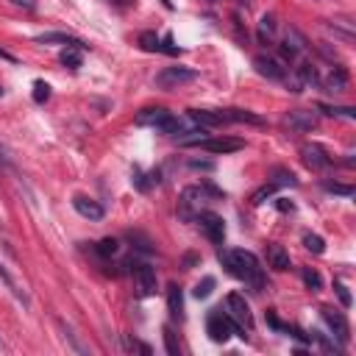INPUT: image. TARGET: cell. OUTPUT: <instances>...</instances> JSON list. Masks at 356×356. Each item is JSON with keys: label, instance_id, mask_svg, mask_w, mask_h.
I'll list each match as a JSON object with an SVG mask.
<instances>
[{"label": "cell", "instance_id": "obj_1", "mask_svg": "<svg viewBox=\"0 0 356 356\" xmlns=\"http://www.w3.org/2000/svg\"><path fill=\"white\" fill-rule=\"evenodd\" d=\"M217 259H220V265L234 276V278H239L245 287H250V289H262L265 287V273H262V265H259V259L253 257L250 250H242V248H231V250H220L217 253Z\"/></svg>", "mask_w": 356, "mask_h": 356}, {"label": "cell", "instance_id": "obj_2", "mask_svg": "<svg viewBox=\"0 0 356 356\" xmlns=\"http://www.w3.org/2000/svg\"><path fill=\"white\" fill-rule=\"evenodd\" d=\"M206 331H209V337L215 340V342H228V337L231 334H239V337H245V331L226 315V312H212L209 315V320H206Z\"/></svg>", "mask_w": 356, "mask_h": 356}, {"label": "cell", "instance_id": "obj_3", "mask_svg": "<svg viewBox=\"0 0 356 356\" xmlns=\"http://www.w3.org/2000/svg\"><path fill=\"white\" fill-rule=\"evenodd\" d=\"M206 187H187L184 192H181V200H178V215H181V220H195L198 217V212H200V206L206 203Z\"/></svg>", "mask_w": 356, "mask_h": 356}, {"label": "cell", "instance_id": "obj_4", "mask_svg": "<svg viewBox=\"0 0 356 356\" xmlns=\"http://www.w3.org/2000/svg\"><path fill=\"white\" fill-rule=\"evenodd\" d=\"M226 315L242 329V331H250L253 329V315H250V307L245 303V298L239 292H231L226 298Z\"/></svg>", "mask_w": 356, "mask_h": 356}, {"label": "cell", "instance_id": "obj_5", "mask_svg": "<svg viewBox=\"0 0 356 356\" xmlns=\"http://www.w3.org/2000/svg\"><path fill=\"white\" fill-rule=\"evenodd\" d=\"M195 220L200 223V231L206 234V239H209L212 245H223V242H226V220H223L220 215L203 212V209H200Z\"/></svg>", "mask_w": 356, "mask_h": 356}, {"label": "cell", "instance_id": "obj_6", "mask_svg": "<svg viewBox=\"0 0 356 356\" xmlns=\"http://www.w3.org/2000/svg\"><path fill=\"white\" fill-rule=\"evenodd\" d=\"M300 159L303 165H307L309 170H329L334 165V159L329 156V150L318 142H307V145H300Z\"/></svg>", "mask_w": 356, "mask_h": 356}, {"label": "cell", "instance_id": "obj_7", "mask_svg": "<svg viewBox=\"0 0 356 356\" xmlns=\"http://www.w3.org/2000/svg\"><path fill=\"white\" fill-rule=\"evenodd\" d=\"M284 128L292 131V134H309L312 128H318V115L315 112H307V109H292L284 115Z\"/></svg>", "mask_w": 356, "mask_h": 356}, {"label": "cell", "instance_id": "obj_8", "mask_svg": "<svg viewBox=\"0 0 356 356\" xmlns=\"http://www.w3.org/2000/svg\"><path fill=\"white\" fill-rule=\"evenodd\" d=\"M195 78H198V73L189 70V67H165L156 75V86H162V89H178L184 84H192Z\"/></svg>", "mask_w": 356, "mask_h": 356}, {"label": "cell", "instance_id": "obj_9", "mask_svg": "<svg viewBox=\"0 0 356 356\" xmlns=\"http://www.w3.org/2000/svg\"><path fill=\"white\" fill-rule=\"evenodd\" d=\"M320 315H323V320H326V326H329L331 337H334L340 345H348V340H351V326H348L345 315H342V312H337V309H331V307L320 309Z\"/></svg>", "mask_w": 356, "mask_h": 356}, {"label": "cell", "instance_id": "obj_10", "mask_svg": "<svg viewBox=\"0 0 356 356\" xmlns=\"http://www.w3.org/2000/svg\"><path fill=\"white\" fill-rule=\"evenodd\" d=\"M134 287L139 298H150L156 295V270L150 265H134Z\"/></svg>", "mask_w": 356, "mask_h": 356}, {"label": "cell", "instance_id": "obj_11", "mask_svg": "<svg viewBox=\"0 0 356 356\" xmlns=\"http://www.w3.org/2000/svg\"><path fill=\"white\" fill-rule=\"evenodd\" d=\"M307 47H309V45H307V39H303V34H300L298 28L289 25V28L284 31V39H281V56H284V59H289V62L298 59L300 54H307Z\"/></svg>", "mask_w": 356, "mask_h": 356}, {"label": "cell", "instance_id": "obj_12", "mask_svg": "<svg viewBox=\"0 0 356 356\" xmlns=\"http://www.w3.org/2000/svg\"><path fill=\"white\" fill-rule=\"evenodd\" d=\"M187 117H189L195 126H200V128L228 126V115H226V109H192Z\"/></svg>", "mask_w": 356, "mask_h": 356}, {"label": "cell", "instance_id": "obj_13", "mask_svg": "<svg viewBox=\"0 0 356 356\" xmlns=\"http://www.w3.org/2000/svg\"><path fill=\"white\" fill-rule=\"evenodd\" d=\"M315 84H320V75H318L315 64L300 62V64L292 70V81H289L292 92H303V86H315Z\"/></svg>", "mask_w": 356, "mask_h": 356}, {"label": "cell", "instance_id": "obj_14", "mask_svg": "<svg viewBox=\"0 0 356 356\" xmlns=\"http://www.w3.org/2000/svg\"><path fill=\"white\" fill-rule=\"evenodd\" d=\"M253 67H257L259 75H265V78H270V81H284V78H287L284 62H278V59H273V56H257V59H253Z\"/></svg>", "mask_w": 356, "mask_h": 356}, {"label": "cell", "instance_id": "obj_15", "mask_svg": "<svg viewBox=\"0 0 356 356\" xmlns=\"http://www.w3.org/2000/svg\"><path fill=\"white\" fill-rule=\"evenodd\" d=\"M198 147H203L206 154H234V150H242V147H245V142H242V139H231V137H220V139L206 137Z\"/></svg>", "mask_w": 356, "mask_h": 356}, {"label": "cell", "instance_id": "obj_16", "mask_svg": "<svg viewBox=\"0 0 356 356\" xmlns=\"http://www.w3.org/2000/svg\"><path fill=\"white\" fill-rule=\"evenodd\" d=\"M73 209L81 215V217H86V220H104V206H100L97 200H92V198H86V195H75L73 198Z\"/></svg>", "mask_w": 356, "mask_h": 356}, {"label": "cell", "instance_id": "obj_17", "mask_svg": "<svg viewBox=\"0 0 356 356\" xmlns=\"http://www.w3.org/2000/svg\"><path fill=\"white\" fill-rule=\"evenodd\" d=\"M0 281H3V287H6V289H9V292H12V295H14L20 303H23V309H28V307H31L28 292H25V289H23V287H20V284L12 278V273L3 268V262H0Z\"/></svg>", "mask_w": 356, "mask_h": 356}, {"label": "cell", "instance_id": "obj_18", "mask_svg": "<svg viewBox=\"0 0 356 356\" xmlns=\"http://www.w3.org/2000/svg\"><path fill=\"white\" fill-rule=\"evenodd\" d=\"M167 309H170V318H173V320H184V295H181V287H178V284H170V287H167Z\"/></svg>", "mask_w": 356, "mask_h": 356}, {"label": "cell", "instance_id": "obj_19", "mask_svg": "<svg viewBox=\"0 0 356 356\" xmlns=\"http://www.w3.org/2000/svg\"><path fill=\"white\" fill-rule=\"evenodd\" d=\"M276 31H278V20H276V14H265V17L259 20V28H257L259 45H273Z\"/></svg>", "mask_w": 356, "mask_h": 356}, {"label": "cell", "instance_id": "obj_20", "mask_svg": "<svg viewBox=\"0 0 356 356\" xmlns=\"http://www.w3.org/2000/svg\"><path fill=\"white\" fill-rule=\"evenodd\" d=\"M320 84H323V89H326V92H331V95L345 92V86H348V73H345L342 67H334V70L329 73V78H323Z\"/></svg>", "mask_w": 356, "mask_h": 356}, {"label": "cell", "instance_id": "obj_21", "mask_svg": "<svg viewBox=\"0 0 356 356\" xmlns=\"http://www.w3.org/2000/svg\"><path fill=\"white\" fill-rule=\"evenodd\" d=\"M268 265L273 270H289V253L284 245H268Z\"/></svg>", "mask_w": 356, "mask_h": 356}, {"label": "cell", "instance_id": "obj_22", "mask_svg": "<svg viewBox=\"0 0 356 356\" xmlns=\"http://www.w3.org/2000/svg\"><path fill=\"white\" fill-rule=\"evenodd\" d=\"M36 42L39 45H50V42H59V45H75V47H84V42L81 39H75V36H70V34H39L36 36Z\"/></svg>", "mask_w": 356, "mask_h": 356}, {"label": "cell", "instance_id": "obj_23", "mask_svg": "<svg viewBox=\"0 0 356 356\" xmlns=\"http://www.w3.org/2000/svg\"><path fill=\"white\" fill-rule=\"evenodd\" d=\"M139 47L147 50V54H162V39L154 31H145L139 34Z\"/></svg>", "mask_w": 356, "mask_h": 356}, {"label": "cell", "instance_id": "obj_24", "mask_svg": "<svg viewBox=\"0 0 356 356\" xmlns=\"http://www.w3.org/2000/svg\"><path fill=\"white\" fill-rule=\"evenodd\" d=\"M81 50H84V47H75V45L64 47V50H62V56H59V59H62V64H64V67L78 70V67H81Z\"/></svg>", "mask_w": 356, "mask_h": 356}, {"label": "cell", "instance_id": "obj_25", "mask_svg": "<svg viewBox=\"0 0 356 356\" xmlns=\"http://www.w3.org/2000/svg\"><path fill=\"white\" fill-rule=\"evenodd\" d=\"M312 340L320 342V348H323L326 353H342V348H345V345H340L334 337H326V334H318V331H312Z\"/></svg>", "mask_w": 356, "mask_h": 356}, {"label": "cell", "instance_id": "obj_26", "mask_svg": "<svg viewBox=\"0 0 356 356\" xmlns=\"http://www.w3.org/2000/svg\"><path fill=\"white\" fill-rule=\"evenodd\" d=\"M320 112H326V115H331V117L356 120V109H351V106H320Z\"/></svg>", "mask_w": 356, "mask_h": 356}, {"label": "cell", "instance_id": "obj_27", "mask_svg": "<svg viewBox=\"0 0 356 356\" xmlns=\"http://www.w3.org/2000/svg\"><path fill=\"white\" fill-rule=\"evenodd\" d=\"M273 184H276V187H295L298 178H295L289 170H281V167H278V170H273Z\"/></svg>", "mask_w": 356, "mask_h": 356}, {"label": "cell", "instance_id": "obj_28", "mask_svg": "<svg viewBox=\"0 0 356 356\" xmlns=\"http://www.w3.org/2000/svg\"><path fill=\"white\" fill-rule=\"evenodd\" d=\"M59 329H62V337L70 342V348H73L75 353H89V348H86V345H81V342H78V337H75V334H73V331H70L64 323H59Z\"/></svg>", "mask_w": 356, "mask_h": 356}, {"label": "cell", "instance_id": "obj_29", "mask_svg": "<svg viewBox=\"0 0 356 356\" xmlns=\"http://www.w3.org/2000/svg\"><path fill=\"white\" fill-rule=\"evenodd\" d=\"M278 187L270 181V184H265V187H259L257 192H253V198H250V203H253V206H259V203H265V198H270L273 192H276Z\"/></svg>", "mask_w": 356, "mask_h": 356}, {"label": "cell", "instance_id": "obj_30", "mask_svg": "<svg viewBox=\"0 0 356 356\" xmlns=\"http://www.w3.org/2000/svg\"><path fill=\"white\" fill-rule=\"evenodd\" d=\"M303 284H307L309 289H320V287H323V278H320V273H318V270H312V268H303Z\"/></svg>", "mask_w": 356, "mask_h": 356}, {"label": "cell", "instance_id": "obj_31", "mask_svg": "<svg viewBox=\"0 0 356 356\" xmlns=\"http://www.w3.org/2000/svg\"><path fill=\"white\" fill-rule=\"evenodd\" d=\"M303 245H307L312 253H323V250H326V242H323V237H318V234H303Z\"/></svg>", "mask_w": 356, "mask_h": 356}, {"label": "cell", "instance_id": "obj_32", "mask_svg": "<svg viewBox=\"0 0 356 356\" xmlns=\"http://www.w3.org/2000/svg\"><path fill=\"white\" fill-rule=\"evenodd\" d=\"M117 248H120V242H117V239H100L95 250L100 253V257H115Z\"/></svg>", "mask_w": 356, "mask_h": 356}, {"label": "cell", "instance_id": "obj_33", "mask_svg": "<svg viewBox=\"0 0 356 356\" xmlns=\"http://www.w3.org/2000/svg\"><path fill=\"white\" fill-rule=\"evenodd\" d=\"M215 278L212 276H206V278H203V281H198V287H195V298H209L212 295V289H215Z\"/></svg>", "mask_w": 356, "mask_h": 356}, {"label": "cell", "instance_id": "obj_34", "mask_svg": "<svg viewBox=\"0 0 356 356\" xmlns=\"http://www.w3.org/2000/svg\"><path fill=\"white\" fill-rule=\"evenodd\" d=\"M165 342H167V353H170V356H178V353H181V345L176 342V334H173L170 326H165Z\"/></svg>", "mask_w": 356, "mask_h": 356}, {"label": "cell", "instance_id": "obj_35", "mask_svg": "<svg viewBox=\"0 0 356 356\" xmlns=\"http://www.w3.org/2000/svg\"><path fill=\"white\" fill-rule=\"evenodd\" d=\"M47 97H50V86L45 81H36L34 84V100H36V104H45Z\"/></svg>", "mask_w": 356, "mask_h": 356}, {"label": "cell", "instance_id": "obj_36", "mask_svg": "<svg viewBox=\"0 0 356 356\" xmlns=\"http://www.w3.org/2000/svg\"><path fill=\"white\" fill-rule=\"evenodd\" d=\"M0 167H3V170H14V159H12L9 147L3 142H0Z\"/></svg>", "mask_w": 356, "mask_h": 356}, {"label": "cell", "instance_id": "obj_37", "mask_svg": "<svg viewBox=\"0 0 356 356\" xmlns=\"http://www.w3.org/2000/svg\"><path fill=\"white\" fill-rule=\"evenodd\" d=\"M326 192H334V195H345V198H351V195H353V187H345V184L326 181Z\"/></svg>", "mask_w": 356, "mask_h": 356}, {"label": "cell", "instance_id": "obj_38", "mask_svg": "<svg viewBox=\"0 0 356 356\" xmlns=\"http://www.w3.org/2000/svg\"><path fill=\"white\" fill-rule=\"evenodd\" d=\"M334 289H337V295H340V300H342V307H351V295H348V289H345L342 284H334Z\"/></svg>", "mask_w": 356, "mask_h": 356}, {"label": "cell", "instance_id": "obj_39", "mask_svg": "<svg viewBox=\"0 0 356 356\" xmlns=\"http://www.w3.org/2000/svg\"><path fill=\"white\" fill-rule=\"evenodd\" d=\"M162 54H173V56L178 54V47L173 45V36H165V45H162Z\"/></svg>", "mask_w": 356, "mask_h": 356}, {"label": "cell", "instance_id": "obj_40", "mask_svg": "<svg viewBox=\"0 0 356 356\" xmlns=\"http://www.w3.org/2000/svg\"><path fill=\"white\" fill-rule=\"evenodd\" d=\"M14 6H23V9H34L36 6V0H12Z\"/></svg>", "mask_w": 356, "mask_h": 356}, {"label": "cell", "instance_id": "obj_41", "mask_svg": "<svg viewBox=\"0 0 356 356\" xmlns=\"http://www.w3.org/2000/svg\"><path fill=\"white\" fill-rule=\"evenodd\" d=\"M0 59H6V62H14V56H12V54H6V50H0Z\"/></svg>", "mask_w": 356, "mask_h": 356}, {"label": "cell", "instance_id": "obj_42", "mask_svg": "<svg viewBox=\"0 0 356 356\" xmlns=\"http://www.w3.org/2000/svg\"><path fill=\"white\" fill-rule=\"evenodd\" d=\"M0 97H3V86H0Z\"/></svg>", "mask_w": 356, "mask_h": 356}, {"label": "cell", "instance_id": "obj_43", "mask_svg": "<svg viewBox=\"0 0 356 356\" xmlns=\"http://www.w3.org/2000/svg\"><path fill=\"white\" fill-rule=\"evenodd\" d=\"M209 3H217V0H209Z\"/></svg>", "mask_w": 356, "mask_h": 356}, {"label": "cell", "instance_id": "obj_44", "mask_svg": "<svg viewBox=\"0 0 356 356\" xmlns=\"http://www.w3.org/2000/svg\"><path fill=\"white\" fill-rule=\"evenodd\" d=\"M0 348H3V342H0Z\"/></svg>", "mask_w": 356, "mask_h": 356}]
</instances>
